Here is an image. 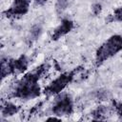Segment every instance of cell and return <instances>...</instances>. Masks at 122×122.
I'll use <instances>...</instances> for the list:
<instances>
[{
	"mask_svg": "<svg viewBox=\"0 0 122 122\" xmlns=\"http://www.w3.org/2000/svg\"><path fill=\"white\" fill-rule=\"evenodd\" d=\"M48 62H44L30 71L26 72L13 86L9 98L30 100L41 94L39 80L49 70Z\"/></svg>",
	"mask_w": 122,
	"mask_h": 122,
	"instance_id": "1",
	"label": "cell"
},
{
	"mask_svg": "<svg viewBox=\"0 0 122 122\" xmlns=\"http://www.w3.org/2000/svg\"><path fill=\"white\" fill-rule=\"evenodd\" d=\"M122 51V35L113 34L103 42L95 51L94 64L98 68Z\"/></svg>",
	"mask_w": 122,
	"mask_h": 122,
	"instance_id": "2",
	"label": "cell"
},
{
	"mask_svg": "<svg viewBox=\"0 0 122 122\" xmlns=\"http://www.w3.org/2000/svg\"><path fill=\"white\" fill-rule=\"evenodd\" d=\"M84 68L82 66H78L69 71L63 72L61 73L59 76H57L55 79H53L43 91L44 94L47 97H51V96H55L56 94L62 92L66 87L68 85H70L75 78V76L77 74L80 73L81 71H83Z\"/></svg>",
	"mask_w": 122,
	"mask_h": 122,
	"instance_id": "3",
	"label": "cell"
},
{
	"mask_svg": "<svg viewBox=\"0 0 122 122\" xmlns=\"http://www.w3.org/2000/svg\"><path fill=\"white\" fill-rule=\"evenodd\" d=\"M30 59L26 54L20 55L18 58H1V78L4 79L10 75H17L27 71Z\"/></svg>",
	"mask_w": 122,
	"mask_h": 122,
	"instance_id": "4",
	"label": "cell"
},
{
	"mask_svg": "<svg viewBox=\"0 0 122 122\" xmlns=\"http://www.w3.org/2000/svg\"><path fill=\"white\" fill-rule=\"evenodd\" d=\"M51 112L53 115L62 117L69 116L73 112V99L68 92H60L55 95L53 105L51 107Z\"/></svg>",
	"mask_w": 122,
	"mask_h": 122,
	"instance_id": "5",
	"label": "cell"
},
{
	"mask_svg": "<svg viewBox=\"0 0 122 122\" xmlns=\"http://www.w3.org/2000/svg\"><path fill=\"white\" fill-rule=\"evenodd\" d=\"M32 0H13L9 9L3 11V15L9 19H17L26 15Z\"/></svg>",
	"mask_w": 122,
	"mask_h": 122,
	"instance_id": "6",
	"label": "cell"
},
{
	"mask_svg": "<svg viewBox=\"0 0 122 122\" xmlns=\"http://www.w3.org/2000/svg\"><path fill=\"white\" fill-rule=\"evenodd\" d=\"M74 28V23L70 18H63L61 20V23L56 27L51 36V39L52 41H57L61 37L65 36L69 32H71Z\"/></svg>",
	"mask_w": 122,
	"mask_h": 122,
	"instance_id": "7",
	"label": "cell"
},
{
	"mask_svg": "<svg viewBox=\"0 0 122 122\" xmlns=\"http://www.w3.org/2000/svg\"><path fill=\"white\" fill-rule=\"evenodd\" d=\"M113 111V107L107 105H99L92 111L91 115L92 120H107Z\"/></svg>",
	"mask_w": 122,
	"mask_h": 122,
	"instance_id": "8",
	"label": "cell"
},
{
	"mask_svg": "<svg viewBox=\"0 0 122 122\" xmlns=\"http://www.w3.org/2000/svg\"><path fill=\"white\" fill-rule=\"evenodd\" d=\"M20 108L9 101H2L1 103V114L4 117H9V116H12L13 114L17 113L19 112Z\"/></svg>",
	"mask_w": 122,
	"mask_h": 122,
	"instance_id": "9",
	"label": "cell"
},
{
	"mask_svg": "<svg viewBox=\"0 0 122 122\" xmlns=\"http://www.w3.org/2000/svg\"><path fill=\"white\" fill-rule=\"evenodd\" d=\"M42 30H43V28H42V25L40 23L34 24L30 29V32H29V35H28V38H27L28 45H31L32 43H34L40 37V35L42 33Z\"/></svg>",
	"mask_w": 122,
	"mask_h": 122,
	"instance_id": "10",
	"label": "cell"
},
{
	"mask_svg": "<svg viewBox=\"0 0 122 122\" xmlns=\"http://www.w3.org/2000/svg\"><path fill=\"white\" fill-rule=\"evenodd\" d=\"M105 22L107 24L113 23V22H120V23H122V6L116 8L115 10H113V11L106 17Z\"/></svg>",
	"mask_w": 122,
	"mask_h": 122,
	"instance_id": "11",
	"label": "cell"
},
{
	"mask_svg": "<svg viewBox=\"0 0 122 122\" xmlns=\"http://www.w3.org/2000/svg\"><path fill=\"white\" fill-rule=\"evenodd\" d=\"M92 96L95 99V100H99V101H106V100H110L112 99V93L110 91L108 90H97V91H93L92 92Z\"/></svg>",
	"mask_w": 122,
	"mask_h": 122,
	"instance_id": "12",
	"label": "cell"
},
{
	"mask_svg": "<svg viewBox=\"0 0 122 122\" xmlns=\"http://www.w3.org/2000/svg\"><path fill=\"white\" fill-rule=\"evenodd\" d=\"M69 0H56L55 2V12L57 15H61L68 8Z\"/></svg>",
	"mask_w": 122,
	"mask_h": 122,
	"instance_id": "13",
	"label": "cell"
},
{
	"mask_svg": "<svg viewBox=\"0 0 122 122\" xmlns=\"http://www.w3.org/2000/svg\"><path fill=\"white\" fill-rule=\"evenodd\" d=\"M112 107H113V111L117 114L118 118L120 120H122V101L112 100Z\"/></svg>",
	"mask_w": 122,
	"mask_h": 122,
	"instance_id": "14",
	"label": "cell"
},
{
	"mask_svg": "<svg viewBox=\"0 0 122 122\" xmlns=\"http://www.w3.org/2000/svg\"><path fill=\"white\" fill-rule=\"evenodd\" d=\"M102 10V5L101 3H93L92 6V12L93 13V15H98Z\"/></svg>",
	"mask_w": 122,
	"mask_h": 122,
	"instance_id": "15",
	"label": "cell"
},
{
	"mask_svg": "<svg viewBox=\"0 0 122 122\" xmlns=\"http://www.w3.org/2000/svg\"><path fill=\"white\" fill-rule=\"evenodd\" d=\"M48 0H34V6H44Z\"/></svg>",
	"mask_w": 122,
	"mask_h": 122,
	"instance_id": "16",
	"label": "cell"
},
{
	"mask_svg": "<svg viewBox=\"0 0 122 122\" xmlns=\"http://www.w3.org/2000/svg\"><path fill=\"white\" fill-rule=\"evenodd\" d=\"M47 120H48V121H50V120H57V121H60V120H61V118H56V117H50V118H48Z\"/></svg>",
	"mask_w": 122,
	"mask_h": 122,
	"instance_id": "17",
	"label": "cell"
}]
</instances>
